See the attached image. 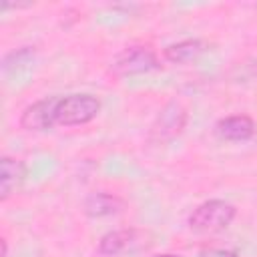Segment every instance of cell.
<instances>
[{
    "label": "cell",
    "instance_id": "cell-9",
    "mask_svg": "<svg viewBox=\"0 0 257 257\" xmlns=\"http://www.w3.org/2000/svg\"><path fill=\"white\" fill-rule=\"evenodd\" d=\"M124 209V201L114 195V193H106V191H94L90 193L84 203H82V211L86 217L90 219H102V217H112L116 213H120Z\"/></svg>",
    "mask_w": 257,
    "mask_h": 257
},
{
    "label": "cell",
    "instance_id": "cell-3",
    "mask_svg": "<svg viewBox=\"0 0 257 257\" xmlns=\"http://www.w3.org/2000/svg\"><path fill=\"white\" fill-rule=\"evenodd\" d=\"M161 68L159 56L151 46L145 44H133L122 48L110 62V70L116 76H135V74H147L151 70Z\"/></svg>",
    "mask_w": 257,
    "mask_h": 257
},
{
    "label": "cell",
    "instance_id": "cell-10",
    "mask_svg": "<svg viewBox=\"0 0 257 257\" xmlns=\"http://www.w3.org/2000/svg\"><path fill=\"white\" fill-rule=\"evenodd\" d=\"M205 48H207V44L203 40H199V38H187V40L169 44L163 50V56L169 62H173V64H187V62L197 60L205 52Z\"/></svg>",
    "mask_w": 257,
    "mask_h": 257
},
{
    "label": "cell",
    "instance_id": "cell-14",
    "mask_svg": "<svg viewBox=\"0 0 257 257\" xmlns=\"http://www.w3.org/2000/svg\"><path fill=\"white\" fill-rule=\"evenodd\" d=\"M153 257H181L177 253H161V255H153Z\"/></svg>",
    "mask_w": 257,
    "mask_h": 257
},
{
    "label": "cell",
    "instance_id": "cell-1",
    "mask_svg": "<svg viewBox=\"0 0 257 257\" xmlns=\"http://www.w3.org/2000/svg\"><path fill=\"white\" fill-rule=\"evenodd\" d=\"M235 217H237L235 205H231L229 201H223V199H209L191 211L187 225L193 233L207 235V233L225 231L233 223Z\"/></svg>",
    "mask_w": 257,
    "mask_h": 257
},
{
    "label": "cell",
    "instance_id": "cell-2",
    "mask_svg": "<svg viewBox=\"0 0 257 257\" xmlns=\"http://www.w3.org/2000/svg\"><path fill=\"white\" fill-rule=\"evenodd\" d=\"M100 112V100L86 92H74L58 96L54 108V120L58 126H78L94 120Z\"/></svg>",
    "mask_w": 257,
    "mask_h": 257
},
{
    "label": "cell",
    "instance_id": "cell-6",
    "mask_svg": "<svg viewBox=\"0 0 257 257\" xmlns=\"http://www.w3.org/2000/svg\"><path fill=\"white\" fill-rule=\"evenodd\" d=\"M56 96H44L32 104H28L20 114V126L30 133H44L56 126L54 120V108H56Z\"/></svg>",
    "mask_w": 257,
    "mask_h": 257
},
{
    "label": "cell",
    "instance_id": "cell-8",
    "mask_svg": "<svg viewBox=\"0 0 257 257\" xmlns=\"http://www.w3.org/2000/svg\"><path fill=\"white\" fill-rule=\"evenodd\" d=\"M26 179V165L16 157L0 159V201H8L22 187Z\"/></svg>",
    "mask_w": 257,
    "mask_h": 257
},
{
    "label": "cell",
    "instance_id": "cell-13",
    "mask_svg": "<svg viewBox=\"0 0 257 257\" xmlns=\"http://www.w3.org/2000/svg\"><path fill=\"white\" fill-rule=\"evenodd\" d=\"M0 247H2V253H0V257H8V241L2 237L0 239Z\"/></svg>",
    "mask_w": 257,
    "mask_h": 257
},
{
    "label": "cell",
    "instance_id": "cell-11",
    "mask_svg": "<svg viewBox=\"0 0 257 257\" xmlns=\"http://www.w3.org/2000/svg\"><path fill=\"white\" fill-rule=\"evenodd\" d=\"M34 54H36V50L32 46H22L18 50H12V52H8L4 56L2 70L6 74H12V72H18L22 68H28V64L34 62Z\"/></svg>",
    "mask_w": 257,
    "mask_h": 257
},
{
    "label": "cell",
    "instance_id": "cell-12",
    "mask_svg": "<svg viewBox=\"0 0 257 257\" xmlns=\"http://www.w3.org/2000/svg\"><path fill=\"white\" fill-rule=\"evenodd\" d=\"M199 257H239L237 251L233 249H221V247H211V249H203L199 253Z\"/></svg>",
    "mask_w": 257,
    "mask_h": 257
},
{
    "label": "cell",
    "instance_id": "cell-5",
    "mask_svg": "<svg viewBox=\"0 0 257 257\" xmlns=\"http://www.w3.org/2000/svg\"><path fill=\"white\" fill-rule=\"evenodd\" d=\"M145 239H147V233H143L139 229H133V227L131 229H114L100 237L98 253L106 255V257L133 253V251H139L149 245V243H145Z\"/></svg>",
    "mask_w": 257,
    "mask_h": 257
},
{
    "label": "cell",
    "instance_id": "cell-7",
    "mask_svg": "<svg viewBox=\"0 0 257 257\" xmlns=\"http://www.w3.org/2000/svg\"><path fill=\"white\" fill-rule=\"evenodd\" d=\"M215 133L221 141L243 143V141H249L255 135V122L247 114H231V116H225V118L217 120Z\"/></svg>",
    "mask_w": 257,
    "mask_h": 257
},
{
    "label": "cell",
    "instance_id": "cell-4",
    "mask_svg": "<svg viewBox=\"0 0 257 257\" xmlns=\"http://www.w3.org/2000/svg\"><path fill=\"white\" fill-rule=\"evenodd\" d=\"M187 124V108L179 100L167 102L151 124L149 139L153 143H169L177 139Z\"/></svg>",
    "mask_w": 257,
    "mask_h": 257
}]
</instances>
